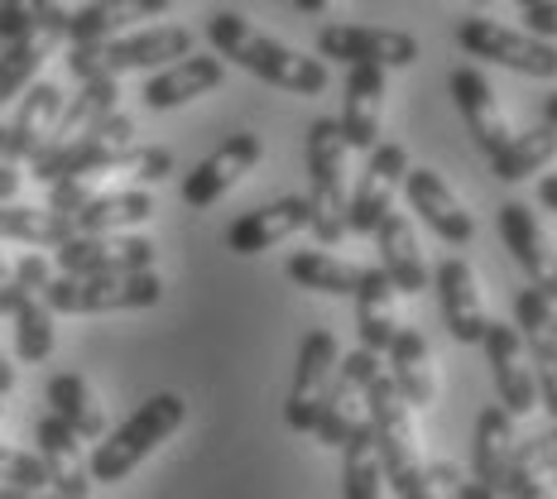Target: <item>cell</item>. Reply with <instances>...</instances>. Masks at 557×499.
I'll use <instances>...</instances> for the list:
<instances>
[{
    "label": "cell",
    "mask_w": 557,
    "mask_h": 499,
    "mask_svg": "<svg viewBox=\"0 0 557 499\" xmlns=\"http://www.w3.org/2000/svg\"><path fill=\"white\" fill-rule=\"evenodd\" d=\"M380 370H385V355L366 351V346H356L351 355H342L332 394H327V403H322L318 427H312V437H318L322 447H346L356 437V427L366 423V389Z\"/></svg>",
    "instance_id": "obj_8"
},
{
    "label": "cell",
    "mask_w": 557,
    "mask_h": 499,
    "mask_svg": "<svg viewBox=\"0 0 557 499\" xmlns=\"http://www.w3.org/2000/svg\"><path fill=\"white\" fill-rule=\"evenodd\" d=\"M308 226H312L308 197H274L270 207H255V212L231 222L226 250L240 254V260H250V254H264V250L284 246V240H294L298 230H308Z\"/></svg>",
    "instance_id": "obj_15"
},
{
    "label": "cell",
    "mask_w": 557,
    "mask_h": 499,
    "mask_svg": "<svg viewBox=\"0 0 557 499\" xmlns=\"http://www.w3.org/2000/svg\"><path fill=\"white\" fill-rule=\"evenodd\" d=\"M10 389H15V365H10V355L0 351V399H5Z\"/></svg>",
    "instance_id": "obj_49"
},
{
    "label": "cell",
    "mask_w": 557,
    "mask_h": 499,
    "mask_svg": "<svg viewBox=\"0 0 557 499\" xmlns=\"http://www.w3.org/2000/svg\"><path fill=\"white\" fill-rule=\"evenodd\" d=\"M543 125H553V130H557V91L543 101Z\"/></svg>",
    "instance_id": "obj_51"
},
{
    "label": "cell",
    "mask_w": 557,
    "mask_h": 499,
    "mask_svg": "<svg viewBox=\"0 0 557 499\" xmlns=\"http://www.w3.org/2000/svg\"><path fill=\"white\" fill-rule=\"evenodd\" d=\"M346 159H351V145L342 135V121L332 115H318L308 130V173H312V236L322 240V250L336 246L346 236V207H351V183H346Z\"/></svg>",
    "instance_id": "obj_4"
},
{
    "label": "cell",
    "mask_w": 557,
    "mask_h": 499,
    "mask_svg": "<svg viewBox=\"0 0 557 499\" xmlns=\"http://www.w3.org/2000/svg\"><path fill=\"white\" fill-rule=\"evenodd\" d=\"M131 149H135V121L125 111H115L101 125H91L87 135L67 139V145H58V149H44V154H34L29 169H34V178H39L44 188L67 183V178H101V173L121 178Z\"/></svg>",
    "instance_id": "obj_5"
},
{
    "label": "cell",
    "mask_w": 557,
    "mask_h": 499,
    "mask_svg": "<svg viewBox=\"0 0 557 499\" xmlns=\"http://www.w3.org/2000/svg\"><path fill=\"white\" fill-rule=\"evenodd\" d=\"M475 5H491V0H475Z\"/></svg>",
    "instance_id": "obj_53"
},
{
    "label": "cell",
    "mask_w": 557,
    "mask_h": 499,
    "mask_svg": "<svg viewBox=\"0 0 557 499\" xmlns=\"http://www.w3.org/2000/svg\"><path fill=\"white\" fill-rule=\"evenodd\" d=\"M553 336H557V317H553Z\"/></svg>",
    "instance_id": "obj_54"
},
{
    "label": "cell",
    "mask_w": 557,
    "mask_h": 499,
    "mask_svg": "<svg viewBox=\"0 0 557 499\" xmlns=\"http://www.w3.org/2000/svg\"><path fill=\"white\" fill-rule=\"evenodd\" d=\"M63 39H67V10L58 5L39 29H29L25 39H15L5 53H0V107H5L10 97H25L34 87V77H39V67L58 53Z\"/></svg>",
    "instance_id": "obj_22"
},
{
    "label": "cell",
    "mask_w": 557,
    "mask_h": 499,
    "mask_svg": "<svg viewBox=\"0 0 557 499\" xmlns=\"http://www.w3.org/2000/svg\"><path fill=\"white\" fill-rule=\"evenodd\" d=\"M409 178V149L394 145V139H380L366 154V173L351 192V207H346V230L356 236H375V226L394 212V192Z\"/></svg>",
    "instance_id": "obj_11"
},
{
    "label": "cell",
    "mask_w": 557,
    "mask_h": 499,
    "mask_svg": "<svg viewBox=\"0 0 557 499\" xmlns=\"http://www.w3.org/2000/svg\"><path fill=\"white\" fill-rule=\"evenodd\" d=\"M260 159H264V139L255 130H236L231 139H222V145H216L188 178H183V202H188L193 212L216 207L240 178H246V173H255Z\"/></svg>",
    "instance_id": "obj_12"
},
{
    "label": "cell",
    "mask_w": 557,
    "mask_h": 499,
    "mask_svg": "<svg viewBox=\"0 0 557 499\" xmlns=\"http://www.w3.org/2000/svg\"><path fill=\"white\" fill-rule=\"evenodd\" d=\"M404 188H409V207L447 240V246H467V240L475 236L471 212L461 207V197L447 188V178L437 169H409Z\"/></svg>",
    "instance_id": "obj_23"
},
{
    "label": "cell",
    "mask_w": 557,
    "mask_h": 499,
    "mask_svg": "<svg viewBox=\"0 0 557 499\" xmlns=\"http://www.w3.org/2000/svg\"><path fill=\"white\" fill-rule=\"evenodd\" d=\"M485 361H491L495 389H500V409L509 413H533L539 409V385H533V365H529V346L509 322H485Z\"/></svg>",
    "instance_id": "obj_14"
},
{
    "label": "cell",
    "mask_w": 557,
    "mask_h": 499,
    "mask_svg": "<svg viewBox=\"0 0 557 499\" xmlns=\"http://www.w3.org/2000/svg\"><path fill=\"white\" fill-rule=\"evenodd\" d=\"M509 471H519V475H539V481H543L548 471H557V423L548 427V433L515 442V461H509Z\"/></svg>",
    "instance_id": "obj_41"
},
{
    "label": "cell",
    "mask_w": 557,
    "mask_h": 499,
    "mask_svg": "<svg viewBox=\"0 0 557 499\" xmlns=\"http://www.w3.org/2000/svg\"><path fill=\"white\" fill-rule=\"evenodd\" d=\"M15 355L25 365H34V361H49L53 355V312H49V303H44V298H29L25 308L15 312Z\"/></svg>",
    "instance_id": "obj_36"
},
{
    "label": "cell",
    "mask_w": 557,
    "mask_h": 499,
    "mask_svg": "<svg viewBox=\"0 0 557 499\" xmlns=\"http://www.w3.org/2000/svg\"><path fill=\"white\" fill-rule=\"evenodd\" d=\"M58 10V0H0V39L15 43L29 29H39Z\"/></svg>",
    "instance_id": "obj_40"
},
{
    "label": "cell",
    "mask_w": 557,
    "mask_h": 499,
    "mask_svg": "<svg viewBox=\"0 0 557 499\" xmlns=\"http://www.w3.org/2000/svg\"><path fill=\"white\" fill-rule=\"evenodd\" d=\"M524 29L533 34V39L557 43V0H543V5L524 10Z\"/></svg>",
    "instance_id": "obj_44"
},
{
    "label": "cell",
    "mask_w": 557,
    "mask_h": 499,
    "mask_svg": "<svg viewBox=\"0 0 557 499\" xmlns=\"http://www.w3.org/2000/svg\"><path fill=\"white\" fill-rule=\"evenodd\" d=\"M433 288H437V308H443L447 332L461 346H481L485 341V303H481V278H475L471 260L447 254L433 270Z\"/></svg>",
    "instance_id": "obj_16"
},
{
    "label": "cell",
    "mask_w": 557,
    "mask_h": 499,
    "mask_svg": "<svg viewBox=\"0 0 557 499\" xmlns=\"http://www.w3.org/2000/svg\"><path fill=\"white\" fill-rule=\"evenodd\" d=\"M173 173V154L169 149H159V145H135L131 149V159H125V169H121V178H135V183H164Z\"/></svg>",
    "instance_id": "obj_42"
},
{
    "label": "cell",
    "mask_w": 557,
    "mask_h": 499,
    "mask_svg": "<svg viewBox=\"0 0 557 499\" xmlns=\"http://www.w3.org/2000/svg\"><path fill=\"white\" fill-rule=\"evenodd\" d=\"M149 216H154V197L145 188H115L91 197L83 212H73L67 222H73L77 236H125V230L145 226Z\"/></svg>",
    "instance_id": "obj_29"
},
{
    "label": "cell",
    "mask_w": 557,
    "mask_h": 499,
    "mask_svg": "<svg viewBox=\"0 0 557 499\" xmlns=\"http://www.w3.org/2000/svg\"><path fill=\"white\" fill-rule=\"evenodd\" d=\"M418 39L404 29H380V25H322L318 29V58L346 67H413L418 63Z\"/></svg>",
    "instance_id": "obj_10"
},
{
    "label": "cell",
    "mask_w": 557,
    "mask_h": 499,
    "mask_svg": "<svg viewBox=\"0 0 557 499\" xmlns=\"http://www.w3.org/2000/svg\"><path fill=\"white\" fill-rule=\"evenodd\" d=\"M115 101H121V77H91V83H83L77 97L63 101V115H58V125H53V135L44 149H58V145H67V139L87 135L91 125H101L107 115H115Z\"/></svg>",
    "instance_id": "obj_31"
},
{
    "label": "cell",
    "mask_w": 557,
    "mask_h": 499,
    "mask_svg": "<svg viewBox=\"0 0 557 499\" xmlns=\"http://www.w3.org/2000/svg\"><path fill=\"white\" fill-rule=\"evenodd\" d=\"M505 499H553V490L539 481V475H519V471H509Z\"/></svg>",
    "instance_id": "obj_45"
},
{
    "label": "cell",
    "mask_w": 557,
    "mask_h": 499,
    "mask_svg": "<svg viewBox=\"0 0 557 499\" xmlns=\"http://www.w3.org/2000/svg\"><path fill=\"white\" fill-rule=\"evenodd\" d=\"M25 303H29V294L15 284V274L0 270V317H15V312L25 308Z\"/></svg>",
    "instance_id": "obj_46"
},
{
    "label": "cell",
    "mask_w": 557,
    "mask_h": 499,
    "mask_svg": "<svg viewBox=\"0 0 557 499\" xmlns=\"http://www.w3.org/2000/svg\"><path fill=\"white\" fill-rule=\"evenodd\" d=\"M385 375L394 379L399 399L409 409H428L437 399V365H433V346H428L423 332L399 327L394 346L385 351Z\"/></svg>",
    "instance_id": "obj_26"
},
{
    "label": "cell",
    "mask_w": 557,
    "mask_h": 499,
    "mask_svg": "<svg viewBox=\"0 0 557 499\" xmlns=\"http://www.w3.org/2000/svg\"><path fill=\"white\" fill-rule=\"evenodd\" d=\"M0 270H5V264H0Z\"/></svg>",
    "instance_id": "obj_56"
},
{
    "label": "cell",
    "mask_w": 557,
    "mask_h": 499,
    "mask_svg": "<svg viewBox=\"0 0 557 499\" xmlns=\"http://www.w3.org/2000/svg\"><path fill=\"white\" fill-rule=\"evenodd\" d=\"M207 39H212L222 63L246 67L260 83L284 87V91H294V97H322V91L332 87V67L322 63V58H308V53L288 49V43H278L274 34H264L255 20L236 15V10L207 15Z\"/></svg>",
    "instance_id": "obj_1"
},
{
    "label": "cell",
    "mask_w": 557,
    "mask_h": 499,
    "mask_svg": "<svg viewBox=\"0 0 557 499\" xmlns=\"http://www.w3.org/2000/svg\"><path fill=\"white\" fill-rule=\"evenodd\" d=\"M197 34L188 25H154V29H135V34H121V39H107V43H77L67 53V73L77 83H91V77H125V73H149V67H169L178 58L197 53L193 49Z\"/></svg>",
    "instance_id": "obj_3"
},
{
    "label": "cell",
    "mask_w": 557,
    "mask_h": 499,
    "mask_svg": "<svg viewBox=\"0 0 557 499\" xmlns=\"http://www.w3.org/2000/svg\"><path fill=\"white\" fill-rule=\"evenodd\" d=\"M375 246H380V270L389 274V284L399 288V294H423L428 288V260H423V250H418V236H413V226H409V216L404 212H389L385 222L375 226Z\"/></svg>",
    "instance_id": "obj_28"
},
{
    "label": "cell",
    "mask_w": 557,
    "mask_h": 499,
    "mask_svg": "<svg viewBox=\"0 0 557 499\" xmlns=\"http://www.w3.org/2000/svg\"><path fill=\"white\" fill-rule=\"evenodd\" d=\"M366 264H351L332 250H294L284 264V278L308 294H332V298H356Z\"/></svg>",
    "instance_id": "obj_30"
},
{
    "label": "cell",
    "mask_w": 557,
    "mask_h": 499,
    "mask_svg": "<svg viewBox=\"0 0 557 499\" xmlns=\"http://www.w3.org/2000/svg\"><path fill=\"white\" fill-rule=\"evenodd\" d=\"M183 423H188L183 394H154V399H145L115 433L101 437L97 451H91V461H87L91 485H121L125 475H131L149 451H159V442H169Z\"/></svg>",
    "instance_id": "obj_2"
},
{
    "label": "cell",
    "mask_w": 557,
    "mask_h": 499,
    "mask_svg": "<svg viewBox=\"0 0 557 499\" xmlns=\"http://www.w3.org/2000/svg\"><path fill=\"white\" fill-rule=\"evenodd\" d=\"M53 264H58V274H73V278L145 274V270H154V246L145 236H135V230H125V236H77L53 250Z\"/></svg>",
    "instance_id": "obj_13"
},
{
    "label": "cell",
    "mask_w": 557,
    "mask_h": 499,
    "mask_svg": "<svg viewBox=\"0 0 557 499\" xmlns=\"http://www.w3.org/2000/svg\"><path fill=\"white\" fill-rule=\"evenodd\" d=\"M44 394H49V413L63 417V423L83 437V442H101V437H107V413H101L97 394H91V385L77 375V370L53 375Z\"/></svg>",
    "instance_id": "obj_32"
},
{
    "label": "cell",
    "mask_w": 557,
    "mask_h": 499,
    "mask_svg": "<svg viewBox=\"0 0 557 499\" xmlns=\"http://www.w3.org/2000/svg\"><path fill=\"white\" fill-rule=\"evenodd\" d=\"M533 5H543V0H519V10H533Z\"/></svg>",
    "instance_id": "obj_52"
},
{
    "label": "cell",
    "mask_w": 557,
    "mask_h": 499,
    "mask_svg": "<svg viewBox=\"0 0 557 499\" xmlns=\"http://www.w3.org/2000/svg\"><path fill=\"white\" fill-rule=\"evenodd\" d=\"M447 91H451V101L461 107V115H467V130L475 139V149H481L485 159H495L509 139H515V125H509V115L500 107V97H495V87L485 83V73L481 67H457Z\"/></svg>",
    "instance_id": "obj_17"
},
{
    "label": "cell",
    "mask_w": 557,
    "mask_h": 499,
    "mask_svg": "<svg viewBox=\"0 0 557 499\" xmlns=\"http://www.w3.org/2000/svg\"><path fill=\"white\" fill-rule=\"evenodd\" d=\"M515 413L491 403L475 417V433H471V481H481L485 490L505 495V481H509V461H515Z\"/></svg>",
    "instance_id": "obj_25"
},
{
    "label": "cell",
    "mask_w": 557,
    "mask_h": 499,
    "mask_svg": "<svg viewBox=\"0 0 557 499\" xmlns=\"http://www.w3.org/2000/svg\"><path fill=\"white\" fill-rule=\"evenodd\" d=\"M342 481H346L342 499H385V471H380L370 423L356 427V437L342 447Z\"/></svg>",
    "instance_id": "obj_35"
},
{
    "label": "cell",
    "mask_w": 557,
    "mask_h": 499,
    "mask_svg": "<svg viewBox=\"0 0 557 499\" xmlns=\"http://www.w3.org/2000/svg\"><path fill=\"white\" fill-rule=\"evenodd\" d=\"M10 274H15V284L25 288L29 298H44V288H49L53 278H58V274H53V264H49V254H44V250H25V254L15 260V270H10Z\"/></svg>",
    "instance_id": "obj_43"
},
{
    "label": "cell",
    "mask_w": 557,
    "mask_h": 499,
    "mask_svg": "<svg viewBox=\"0 0 557 499\" xmlns=\"http://www.w3.org/2000/svg\"><path fill=\"white\" fill-rule=\"evenodd\" d=\"M529 346V365H533V385H539V409L553 413L557 423V336H533Z\"/></svg>",
    "instance_id": "obj_38"
},
{
    "label": "cell",
    "mask_w": 557,
    "mask_h": 499,
    "mask_svg": "<svg viewBox=\"0 0 557 499\" xmlns=\"http://www.w3.org/2000/svg\"><path fill=\"white\" fill-rule=\"evenodd\" d=\"M553 317H557V303L548 294H539V288H519L515 294V332L533 341V336H548L553 332Z\"/></svg>",
    "instance_id": "obj_39"
},
{
    "label": "cell",
    "mask_w": 557,
    "mask_h": 499,
    "mask_svg": "<svg viewBox=\"0 0 557 499\" xmlns=\"http://www.w3.org/2000/svg\"><path fill=\"white\" fill-rule=\"evenodd\" d=\"M451 499H505V495H495V490H485L481 481H461L457 490H451Z\"/></svg>",
    "instance_id": "obj_47"
},
{
    "label": "cell",
    "mask_w": 557,
    "mask_h": 499,
    "mask_svg": "<svg viewBox=\"0 0 557 499\" xmlns=\"http://www.w3.org/2000/svg\"><path fill=\"white\" fill-rule=\"evenodd\" d=\"M336 365H342V346L327 327L308 332L304 346H298V365H294V389H288V403H284V423L294 433H312L322 417V403L332 394V379H336Z\"/></svg>",
    "instance_id": "obj_9"
},
{
    "label": "cell",
    "mask_w": 557,
    "mask_h": 499,
    "mask_svg": "<svg viewBox=\"0 0 557 499\" xmlns=\"http://www.w3.org/2000/svg\"><path fill=\"white\" fill-rule=\"evenodd\" d=\"M457 39H461V49H467L471 58H485V63L509 67V73L557 77V43L533 39L529 29H509V25H500V20L471 15V20H461Z\"/></svg>",
    "instance_id": "obj_7"
},
{
    "label": "cell",
    "mask_w": 557,
    "mask_h": 499,
    "mask_svg": "<svg viewBox=\"0 0 557 499\" xmlns=\"http://www.w3.org/2000/svg\"><path fill=\"white\" fill-rule=\"evenodd\" d=\"M0 240H20V246H39V250H58L67 240H77L73 222L63 212L49 207H20V202H0Z\"/></svg>",
    "instance_id": "obj_33"
},
{
    "label": "cell",
    "mask_w": 557,
    "mask_h": 499,
    "mask_svg": "<svg viewBox=\"0 0 557 499\" xmlns=\"http://www.w3.org/2000/svg\"><path fill=\"white\" fill-rule=\"evenodd\" d=\"M0 485H10V490H49V466L39 461V451H20L0 442Z\"/></svg>",
    "instance_id": "obj_37"
},
{
    "label": "cell",
    "mask_w": 557,
    "mask_h": 499,
    "mask_svg": "<svg viewBox=\"0 0 557 499\" xmlns=\"http://www.w3.org/2000/svg\"><path fill=\"white\" fill-rule=\"evenodd\" d=\"M399 288L389 284L385 270H370L361 274V288H356V332H361V346L375 355H385L399 336Z\"/></svg>",
    "instance_id": "obj_27"
},
{
    "label": "cell",
    "mask_w": 557,
    "mask_h": 499,
    "mask_svg": "<svg viewBox=\"0 0 557 499\" xmlns=\"http://www.w3.org/2000/svg\"><path fill=\"white\" fill-rule=\"evenodd\" d=\"M294 5H298V10H304V15H322V10H327V5H332V0H294Z\"/></svg>",
    "instance_id": "obj_50"
},
{
    "label": "cell",
    "mask_w": 557,
    "mask_h": 499,
    "mask_svg": "<svg viewBox=\"0 0 557 499\" xmlns=\"http://www.w3.org/2000/svg\"><path fill=\"white\" fill-rule=\"evenodd\" d=\"M164 298V278L154 270L145 274H58L49 288H44V303L58 317H97V312H139V308H154Z\"/></svg>",
    "instance_id": "obj_6"
},
{
    "label": "cell",
    "mask_w": 557,
    "mask_h": 499,
    "mask_svg": "<svg viewBox=\"0 0 557 499\" xmlns=\"http://www.w3.org/2000/svg\"><path fill=\"white\" fill-rule=\"evenodd\" d=\"M539 197H543V207H548V212H557V173H543Z\"/></svg>",
    "instance_id": "obj_48"
},
{
    "label": "cell",
    "mask_w": 557,
    "mask_h": 499,
    "mask_svg": "<svg viewBox=\"0 0 557 499\" xmlns=\"http://www.w3.org/2000/svg\"><path fill=\"white\" fill-rule=\"evenodd\" d=\"M557 159V130L553 125H533V130L515 135L500 154L491 159V173L500 183H524L533 173H543Z\"/></svg>",
    "instance_id": "obj_34"
},
{
    "label": "cell",
    "mask_w": 557,
    "mask_h": 499,
    "mask_svg": "<svg viewBox=\"0 0 557 499\" xmlns=\"http://www.w3.org/2000/svg\"><path fill=\"white\" fill-rule=\"evenodd\" d=\"M385 97H389V73L385 67H351L346 73V107H342V135L351 149H370L380 145V125H385Z\"/></svg>",
    "instance_id": "obj_20"
},
{
    "label": "cell",
    "mask_w": 557,
    "mask_h": 499,
    "mask_svg": "<svg viewBox=\"0 0 557 499\" xmlns=\"http://www.w3.org/2000/svg\"><path fill=\"white\" fill-rule=\"evenodd\" d=\"M34 442H39V461L49 466V490L63 499H91V471L83 457V437L63 423V417L44 413L34 427Z\"/></svg>",
    "instance_id": "obj_19"
},
{
    "label": "cell",
    "mask_w": 557,
    "mask_h": 499,
    "mask_svg": "<svg viewBox=\"0 0 557 499\" xmlns=\"http://www.w3.org/2000/svg\"><path fill=\"white\" fill-rule=\"evenodd\" d=\"M173 0H91V5L67 15V39L77 43H107L121 34H135L139 20H159L169 15Z\"/></svg>",
    "instance_id": "obj_24"
},
{
    "label": "cell",
    "mask_w": 557,
    "mask_h": 499,
    "mask_svg": "<svg viewBox=\"0 0 557 499\" xmlns=\"http://www.w3.org/2000/svg\"><path fill=\"white\" fill-rule=\"evenodd\" d=\"M222 83H226L222 58L216 53H188V58H178V63L159 67L139 97H145L149 111H173V107H188V101L207 97V91H216Z\"/></svg>",
    "instance_id": "obj_21"
},
{
    "label": "cell",
    "mask_w": 557,
    "mask_h": 499,
    "mask_svg": "<svg viewBox=\"0 0 557 499\" xmlns=\"http://www.w3.org/2000/svg\"><path fill=\"white\" fill-rule=\"evenodd\" d=\"M500 236H505L509 254L524 264L529 284L557 303V250H553V240H548V230H543L539 216H533L524 202H505L500 207Z\"/></svg>",
    "instance_id": "obj_18"
},
{
    "label": "cell",
    "mask_w": 557,
    "mask_h": 499,
    "mask_svg": "<svg viewBox=\"0 0 557 499\" xmlns=\"http://www.w3.org/2000/svg\"><path fill=\"white\" fill-rule=\"evenodd\" d=\"M0 413H5V403H0Z\"/></svg>",
    "instance_id": "obj_55"
}]
</instances>
